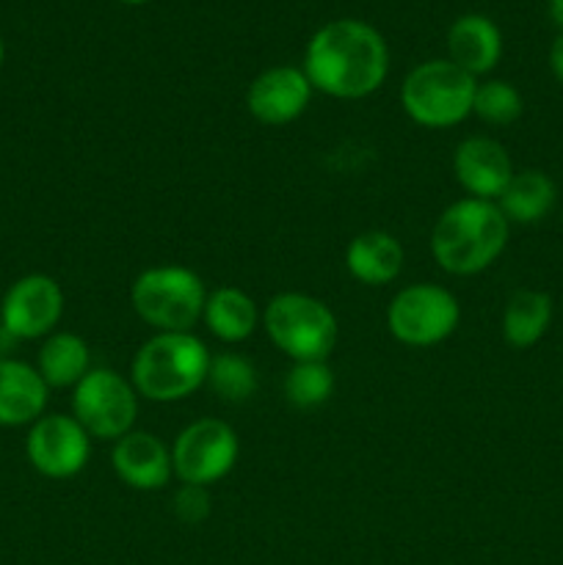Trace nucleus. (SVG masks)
I'll return each instance as SVG.
<instances>
[{
  "label": "nucleus",
  "mask_w": 563,
  "mask_h": 565,
  "mask_svg": "<svg viewBox=\"0 0 563 565\" xmlns=\"http://www.w3.org/2000/svg\"><path fill=\"white\" fill-rule=\"evenodd\" d=\"M461 303L447 287L417 281L392 296L386 307V329L392 340L408 348H434L456 334Z\"/></svg>",
  "instance_id": "8"
},
{
  "label": "nucleus",
  "mask_w": 563,
  "mask_h": 565,
  "mask_svg": "<svg viewBox=\"0 0 563 565\" xmlns=\"http://www.w3.org/2000/svg\"><path fill=\"white\" fill-rule=\"evenodd\" d=\"M241 439L224 419L202 417L177 434L171 445V467L180 483L215 486L235 469Z\"/></svg>",
  "instance_id": "9"
},
{
  "label": "nucleus",
  "mask_w": 563,
  "mask_h": 565,
  "mask_svg": "<svg viewBox=\"0 0 563 565\" xmlns=\"http://www.w3.org/2000/svg\"><path fill=\"white\" fill-rule=\"evenodd\" d=\"M263 329L290 362H329L340 337L331 307L309 292H276L263 307Z\"/></svg>",
  "instance_id": "4"
},
{
  "label": "nucleus",
  "mask_w": 563,
  "mask_h": 565,
  "mask_svg": "<svg viewBox=\"0 0 563 565\" xmlns=\"http://www.w3.org/2000/svg\"><path fill=\"white\" fill-rule=\"evenodd\" d=\"M334 370L329 362H293L282 381V395L298 412H312L334 395Z\"/></svg>",
  "instance_id": "23"
},
{
  "label": "nucleus",
  "mask_w": 563,
  "mask_h": 565,
  "mask_svg": "<svg viewBox=\"0 0 563 565\" xmlns=\"http://www.w3.org/2000/svg\"><path fill=\"white\" fill-rule=\"evenodd\" d=\"M208 292L196 270L185 265H152L132 279L130 303L155 334L193 331V326L202 323Z\"/></svg>",
  "instance_id": "6"
},
{
  "label": "nucleus",
  "mask_w": 563,
  "mask_h": 565,
  "mask_svg": "<svg viewBox=\"0 0 563 565\" xmlns=\"http://www.w3.org/2000/svg\"><path fill=\"white\" fill-rule=\"evenodd\" d=\"M552 298L541 290H517L502 312V340L517 351L533 348L550 331Z\"/></svg>",
  "instance_id": "21"
},
{
  "label": "nucleus",
  "mask_w": 563,
  "mask_h": 565,
  "mask_svg": "<svg viewBox=\"0 0 563 565\" xmlns=\"http://www.w3.org/2000/svg\"><path fill=\"white\" fill-rule=\"evenodd\" d=\"M447 58L478 81L502 58V33L489 17L464 14L447 31Z\"/></svg>",
  "instance_id": "16"
},
{
  "label": "nucleus",
  "mask_w": 563,
  "mask_h": 565,
  "mask_svg": "<svg viewBox=\"0 0 563 565\" xmlns=\"http://www.w3.org/2000/svg\"><path fill=\"white\" fill-rule=\"evenodd\" d=\"M204 386H208L219 401L237 406V403L252 401L254 392H257L259 386V375L257 367L252 364V359H246L243 353L235 351H224L215 353V356L210 359Z\"/></svg>",
  "instance_id": "22"
},
{
  "label": "nucleus",
  "mask_w": 563,
  "mask_h": 565,
  "mask_svg": "<svg viewBox=\"0 0 563 565\" xmlns=\"http://www.w3.org/2000/svg\"><path fill=\"white\" fill-rule=\"evenodd\" d=\"M550 14L563 33V0H550Z\"/></svg>",
  "instance_id": "28"
},
{
  "label": "nucleus",
  "mask_w": 563,
  "mask_h": 565,
  "mask_svg": "<svg viewBox=\"0 0 563 565\" xmlns=\"http://www.w3.org/2000/svg\"><path fill=\"white\" fill-rule=\"evenodd\" d=\"M475 81L450 58L423 61L401 83L403 114L425 130H450L472 116Z\"/></svg>",
  "instance_id": "5"
},
{
  "label": "nucleus",
  "mask_w": 563,
  "mask_h": 565,
  "mask_svg": "<svg viewBox=\"0 0 563 565\" xmlns=\"http://www.w3.org/2000/svg\"><path fill=\"white\" fill-rule=\"evenodd\" d=\"M202 323L208 334L224 345H241L263 326V312L246 290L224 285L208 292Z\"/></svg>",
  "instance_id": "18"
},
{
  "label": "nucleus",
  "mask_w": 563,
  "mask_h": 565,
  "mask_svg": "<svg viewBox=\"0 0 563 565\" xmlns=\"http://www.w3.org/2000/svg\"><path fill=\"white\" fill-rule=\"evenodd\" d=\"M50 386L36 364L22 359H0V428H31L47 414Z\"/></svg>",
  "instance_id": "15"
},
{
  "label": "nucleus",
  "mask_w": 563,
  "mask_h": 565,
  "mask_svg": "<svg viewBox=\"0 0 563 565\" xmlns=\"http://www.w3.org/2000/svg\"><path fill=\"white\" fill-rule=\"evenodd\" d=\"M210 348L193 331H158L141 342L130 364L138 397L149 403H182L208 381Z\"/></svg>",
  "instance_id": "3"
},
{
  "label": "nucleus",
  "mask_w": 563,
  "mask_h": 565,
  "mask_svg": "<svg viewBox=\"0 0 563 565\" xmlns=\"http://www.w3.org/2000/svg\"><path fill=\"white\" fill-rule=\"evenodd\" d=\"M119 3H127V6H141V3H149V0H119Z\"/></svg>",
  "instance_id": "29"
},
{
  "label": "nucleus",
  "mask_w": 563,
  "mask_h": 565,
  "mask_svg": "<svg viewBox=\"0 0 563 565\" xmlns=\"http://www.w3.org/2000/svg\"><path fill=\"white\" fill-rule=\"evenodd\" d=\"M66 298L47 274H25L11 281L0 301V326L20 342H36L59 331Z\"/></svg>",
  "instance_id": "11"
},
{
  "label": "nucleus",
  "mask_w": 563,
  "mask_h": 565,
  "mask_svg": "<svg viewBox=\"0 0 563 565\" xmlns=\"http://www.w3.org/2000/svg\"><path fill=\"white\" fill-rule=\"evenodd\" d=\"M550 70L555 75V81L563 86V33L552 42L550 47Z\"/></svg>",
  "instance_id": "26"
},
{
  "label": "nucleus",
  "mask_w": 563,
  "mask_h": 565,
  "mask_svg": "<svg viewBox=\"0 0 563 565\" xmlns=\"http://www.w3.org/2000/svg\"><path fill=\"white\" fill-rule=\"evenodd\" d=\"M17 345H20V340H17L9 329L0 326V359H14Z\"/></svg>",
  "instance_id": "27"
},
{
  "label": "nucleus",
  "mask_w": 563,
  "mask_h": 565,
  "mask_svg": "<svg viewBox=\"0 0 563 565\" xmlns=\"http://www.w3.org/2000/svg\"><path fill=\"white\" fill-rule=\"evenodd\" d=\"M513 174L511 154L497 138L469 136L453 152V177L469 199L497 202Z\"/></svg>",
  "instance_id": "13"
},
{
  "label": "nucleus",
  "mask_w": 563,
  "mask_h": 565,
  "mask_svg": "<svg viewBox=\"0 0 563 565\" xmlns=\"http://www.w3.org/2000/svg\"><path fill=\"white\" fill-rule=\"evenodd\" d=\"M92 348L75 331H53L44 337L36 353V370L44 384L53 390H75L83 375L92 370Z\"/></svg>",
  "instance_id": "19"
},
{
  "label": "nucleus",
  "mask_w": 563,
  "mask_h": 565,
  "mask_svg": "<svg viewBox=\"0 0 563 565\" xmlns=\"http://www.w3.org/2000/svg\"><path fill=\"white\" fill-rule=\"evenodd\" d=\"M94 439L72 414H44L28 428V463L47 480L77 478L88 467Z\"/></svg>",
  "instance_id": "10"
},
{
  "label": "nucleus",
  "mask_w": 563,
  "mask_h": 565,
  "mask_svg": "<svg viewBox=\"0 0 563 565\" xmlns=\"http://www.w3.org/2000/svg\"><path fill=\"white\" fill-rule=\"evenodd\" d=\"M312 83L307 81L301 66L279 64L259 72L246 92V108L254 121L268 127H282L304 116L312 103Z\"/></svg>",
  "instance_id": "12"
},
{
  "label": "nucleus",
  "mask_w": 563,
  "mask_h": 565,
  "mask_svg": "<svg viewBox=\"0 0 563 565\" xmlns=\"http://www.w3.org/2000/svg\"><path fill=\"white\" fill-rule=\"evenodd\" d=\"M6 61V47H3V39H0V66H3Z\"/></svg>",
  "instance_id": "30"
},
{
  "label": "nucleus",
  "mask_w": 563,
  "mask_h": 565,
  "mask_svg": "<svg viewBox=\"0 0 563 565\" xmlns=\"http://www.w3.org/2000/svg\"><path fill=\"white\" fill-rule=\"evenodd\" d=\"M511 224L497 202L458 199L447 204L431 230V257L450 276H478L502 257Z\"/></svg>",
  "instance_id": "2"
},
{
  "label": "nucleus",
  "mask_w": 563,
  "mask_h": 565,
  "mask_svg": "<svg viewBox=\"0 0 563 565\" xmlns=\"http://www.w3.org/2000/svg\"><path fill=\"white\" fill-rule=\"evenodd\" d=\"M557 202V188L550 174L539 169L517 171L497 199V207L506 215L508 224L530 226L544 221Z\"/></svg>",
  "instance_id": "20"
},
{
  "label": "nucleus",
  "mask_w": 563,
  "mask_h": 565,
  "mask_svg": "<svg viewBox=\"0 0 563 565\" xmlns=\"http://www.w3.org/2000/svg\"><path fill=\"white\" fill-rule=\"evenodd\" d=\"M301 70L315 92L326 97L364 99L384 86L390 50L368 22L334 20L312 33Z\"/></svg>",
  "instance_id": "1"
},
{
  "label": "nucleus",
  "mask_w": 563,
  "mask_h": 565,
  "mask_svg": "<svg viewBox=\"0 0 563 565\" xmlns=\"http://www.w3.org/2000/svg\"><path fill=\"white\" fill-rule=\"evenodd\" d=\"M406 252L392 232H359L346 248V270L364 287H384L401 276Z\"/></svg>",
  "instance_id": "17"
},
{
  "label": "nucleus",
  "mask_w": 563,
  "mask_h": 565,
  "mask_svg": "<svg viewBox=\"0 0 563 565\" xmlns=\"http://www.w3.org/2000/svg\"><path fill=\"white\" fill-rule=\"evenodd\" d=\"M138 397L130 375L114 367H92L72 390V417L94 441H110L136 430Z\"/></svg>",
  "instance_id": "7"
},
{
  "label": "nucleus",
  "mask_w": 563,
  "mask_h": 565,
  "mask_svg": "<svg viewBox=\"0 0 563 565\" xmlns=\"http://www.w3.org/2000/svg\"><path fill=\"white\" fill-rule=\"evenodd\" d=\"M171 511L182 524H202L210 516V489L208 486L180 483L171 500Z\"/></svg>",
  "instance_id": "25"
},
{
  "label": "nucleus",
  "mask_w": 563,
  "mask_h": 565,
  "mask_svg": "<svg viewBox=\"0 0 563 565\" xmlns=\"http://www.w3.org/2000/svg\"><path fill=\"white\" fill-rule=\"evenodd\" d=\"M524 99L519 88L508 81H484L475 88L472 116H478L484 125L508 127L522 116Z\"/></svg>",
  "instance_id": "24"
},
{
  "label": "nucleus",
  "mask_w": 563,
  "mask_h": 565,
  "mask_svg": "<svg viewBox=\"0 0 563 565\" xmlns=\"http://www.w3.org/2000/svg\"><path fill=\"white\" fill-rule=\"evenodd\" d=\"M110 467L119 483L127 489L144 491H163L174 478L171 467V447L149 430H130L127 436L114 441L110 447Z\"/></svg>",
  "instance_id": "14"
}]
</instances>
